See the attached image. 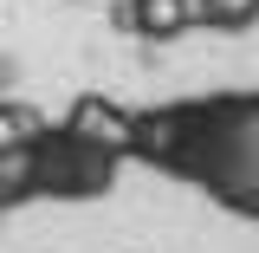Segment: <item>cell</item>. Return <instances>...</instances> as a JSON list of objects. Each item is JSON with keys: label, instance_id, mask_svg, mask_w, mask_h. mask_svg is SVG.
Returning <instances> with one entry per match:
<instances>
[{"label": "cell", "instance_id": "obj_1", "mask_svg": "<svg viewBox=\"0 0 259 253\" xmlns=\"http://www.w3.org/2000/svg\"><path fill=\"white\" fill-rule=\"evenodd\" d=\"M201 20H214V26H240V20H259V0H201Z\"/></svg>", "mask_w": 259, "mask_h": 253}, {"label": "cell", "instance_id": "obj_2", "mask_svg": "<svg viewBox=\"0 0 259 253\" xmlns=\"http://www.w3.org/2000/svg\"><path fill=\"white\" fill-rule=\"evenodd\" d=\"M26 130H32V117H26V111H0V150L26 143Z\"/></svg>", "mask_w": 259, "mask_h": 253}]
</instances>
